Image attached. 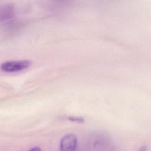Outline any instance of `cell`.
<instances>
[{"instance_id":"cell-1","label":"cell","mask_w":151,"mask_h":151,"mask_svg":"<svg viewBox=\"0 0 151 151\" xmlns=\"http://www.w3.org/2000/svg\"><path fill=\"white\" fill-rule=\"evenodd\" d=\"M31 64V61L27 60L8 61L1 64V69L6 73H15L28 68Z\"/></svg>"},{"instance_id":"cell-5","label":"cell","mask_w":151,"mask_h":151,"mask_svg":"<svg viewBox=\"0 0 151 151\" xmlns=\"http://www.w3.org/2000/svg\"><path fill=\"white\" fill-rule=\"evenodd\" d=\"M31 150H40V149L38 148V147H32Z\"/></svg>"},{"instance_id":"cell-4","label":"cell","mask_w":151,"mask_h":151,"mask_svg":"<svg viewBox=\"0 0 151 151\" xmlns=\"http://www.w3.org/2000/svg\"><path fill=\"white\" fill-rule=\"evenodd\" d=\"M69 120H71L72 122H76L78 123H83L84 120L83 117H75V116H70L67 118Z\"/></svg>"},{"instance_id":"cell-2","label":"cell","mask_w":151,"mask_h":151,"mask_svg":"<svg viewBox=\"0 0 151 151\" xmlns=\"http://www.w3.org/2000/svg\"><path fill=\"white\" fill-rule=\"evenodd\" d=\"M77 146V139L76 136L71 133L64 135L60 140V146L63 150H73Z\"/></svg>"},{"instance_id":"cell-3","label":"cell","mask_w":151,"mask_h":151,"mask_svg":"<svg viewBox=\"0 0 151 151\" xmlns=\"http://www.w3.org/2000/svg\"><path fill=\"white\" fill-rule=\"evenodd\" d=\"M11 4H5L4 6L1 8V19L8 20L11 18L14 15V10Z\"/></svg>"}]
</instances>
